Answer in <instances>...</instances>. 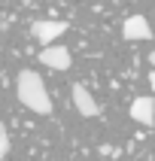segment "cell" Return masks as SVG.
I'll return each instance as SVG.
<instances>
[{"mask_svg": "<svg viewBox=\"0 0 155 161\" xmlns=\"http://www.w3.org/2000/svg\"><path fill=\"white\" fill-rule=\"evenodd\" d=\"M15 94H18V100H21L30 113H36V116H49V113H52V97H49V91H46L43 79H40V73L21 70L15 76Z\"/></svg>", "mask_w": 155, "mask_h": 161, "instance_id": "obj_1", "label": "cell"}, {"mask_svg": "<svg viewBox=\"0 0 155 161\" xmlns=\"http://www.w3.org/2000/svg\"><path fill=\"white\" fill-rule=\"evenodd\" d=\"M67 31V21H58V18H36L34 25H30V34H34V40H40V43H55L58 36Z\"/></svg>", "mask_w": 155, "mask_h": 161, "instance_id": "obj_2", "label": "cell"}, {"mask_svg": "<svg viewBox=\"0 0 155 161\" xmlns=\"http://www.w3.org/2000/svg\"><path fill=\"white\" fill-rule=\"evenodd\" d=\"M36 61L43 64V67H49V70H70V52H67V46H46L43 52L36 55Z\"/></svg>", "mask_w": 155, "mask_h": 161, "instance_id": "obj_3", "label": "cell"}, {"mask_svg": "<svg viewBox=\"0 0 155 161\" xmlns=\"http://www.w3.org/2000/svg\"><path fill=\"white\" fill-rule=\"evenodd\" d=\"M73 107H76V113H79V116H85V119L100 116L97 100L91 97V91L85 88V85H73Z\"/></svg>", "mask_w": 155, "mask_h": 161, "instance_id": "obj_4", "label": "cell"}, {"mask_svg": "<svg viewBox=\"0 0 155 161\" xmlns=\"http://www.w3.org/2000/svg\"><path fill=\"white\" fill-rule=\"evenodd\" d=\"M131 119H134L137 125H152L155 122V97H134V103H131Z\"/></svg>", "mask_w": 155, "mask_h": 161, "instance_id": "obj_5", "label": "cell"}, {"mask_svg": "<svg viewBox=\"0 0 155 161\" xmlns=\"http://www.w3.org/2000/svg\"><path fill=\"white\" fill-rule=\"evenodd\" d=\"M122 34H125V40H149L152 36V27H149V21H146L143 15H131L125 18V27H122Z\"/></svg>", "mask_w": 155, "mask_h": 161, "instance_id": "obj_6", "label": "cell"}, {"mask_svg": "<svg viewBox=\"0 0 155 161\" xmlns=\"http://www.w3.org/2000/svg\"><path fill=\"white\" fill-rule=\"evenodd\" d=\"M0 155H3V158L9 155V131L3 125H0Z\"/></svg>", "mask_w": 155, "mask_h": 161, "instance_id": "obj_7", "label": "cell"}, {"mask_svg": "<svg viewBox=\"0 0 155 161\" xmlns=\"http://www.w3.org/2000/svg\"><path fill=\"white\" fill-rule=\"evenodd\" d=\"M149 85H152V94H155V70L149 73Z\"/></svg>", "mask_w": 155, "mask_h": 161, "instance_id": "obj_8", "label": "cell"}, {"mask_svg": "<svg viewBox=\"0 0 155 161\" xmlns=\"http://www.w3.org/2000/svg\"><path fill=\"white\" fill-rule=\"evenodd\" d=\"M149 64H152V67H155V49H152V55H149Z\"/></svg>", "mask_w": 155, "mask_h": 161, "instance_id": "obj_9", "label": "cell"}]
</instances>
